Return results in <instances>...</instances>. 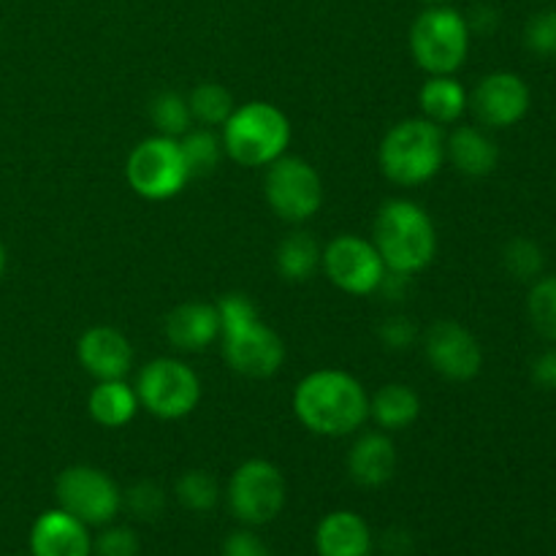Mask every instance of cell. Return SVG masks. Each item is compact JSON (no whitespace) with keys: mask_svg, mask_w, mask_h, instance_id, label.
Here are the masks:
<instances>
[{"mask_svg":"<svg viewBox=\"0 0 556 556\" xmlns=\"http://www.w3.org/2000/svg\"><path fill=\"white\" fill-rule=\"evenodd\" d=\"M293 413L318 438H348L369 421V394L342 369H315L293 391Z\"/></svg>","mask_w":556,"mask_h":556,"instance_id":"6da1fadb","label":"cell"},{"mask_svg":"<svg viewBox=\"0 0 556 556\" xmlns=\"http://www.w3.org/2000/svg\"><path fill=\"white\" fill-rule=\"evenodd\" d=\"M220 351L228 367L250 380H266L286 364V342L258 318V307L244 293L217 299Z\"/></svg>","mask_w":556,"mask_h":556,"instance_id":"7a4b0ae2","label":"cell"},{"mask_svg":"<svg viewBox=\"0 0 556 556\" xmlns=\"http://www.w3.org/2000/svg\"><path fill=\"white\" fill-rule=\"evenodd\" d=\"M372 244L386 269L413 277L427 269L438 255V231L421 204L410 199H389L375 215Z\"/></svg>","mask_w":556,"mask_h":556,"instance_id":"3957f363","label":"cell"},{"mask_svg":"<svg viewBox=\"0 0 556 556\" xmlns=\"http://www.w3.org/2000/svg\"><path fill=\"white\" fill-rule=\"evenodd\" d=\"M378 166L400 188H421L445 166V134L427 117L400 119L378 147Z\"/></svg>","mask_w":556,"mask_h":556,"instance_id":"277c9868","label":"cell"},{"mask_svg":"<svg viewBox=\"0 0 556 556\" xmlns=\"http://www.w3.org/2000/svg\"><path fill=\"white\" fill-rule=\"evenodd\" d=\"M223 152L242 168H266L291 147V119L269 101L242 103L220 128Z\"/></svg>","mask_w":556,"mask_h":556,"instance_id":"5b68a950","label":"cell"},{"mask_svg":"<svg viewBox=\"0 0 556 556\" xmlns=\"http://www.w3.org/2000/svg\"><path fill=\"white\" fill-rule=\"evenodd\" d=\"M472 27L451 5H429L410 27V54L427 76H454L470 54Z\"/></svg>","mask_w":556,"mask_h":556,"instance_id":"8992f818","label":"cell"},{"mask_svg":"<svg viewBox=\"0 0 556 556\" xmlns=\"http://www.w3.org/2000/svg\"><path fill=\"white\" fill-rule=\"evenodd\" d=\"M136 396L150 416L161 421L188 418L201 402V378L190 364L179 358L157 356L139 369Z\"/></svg>","mask_w":556,"mask_h":556,"instance_id":"52a82bcc","label":"cell"},{"mask_svg":"<svg viewBox=\"0 0 556 556\" xmlns=\"http://www.w3.org/2000/svg\"><path fill=\"white\" fill-rule=\"evenodd\" d=\"M125 179L130 190L147 201H168L182 193L190 182V172L185 166L179 139L161 134L141 139L125 161Z\"/></svg>","mask_w":556,"mask_h":556,"instance_id":"ba28073f","label":"cell"},{"mask_svg":"<svg viewBox=\"0 0 556 556\" xmlns=\"http://www.w3.org/2000/svg\"><path fill=\"white\" fill-rule=\"evenodd\" d=\"M264 195L280 220L302 226L324 206V179L318 168L296 155H282L266 166Z\"/></svg>","mask_w":556,"mask_h":556,"instance_id":"9c48e42d","label":"cell"},{"mask_svg":"<svg viewBox=\"0 0 556 556\" xmlns=\"http://www.w3.org/2000/svg\"><path fill=\"white\" fill-rule=\"evenodd\" d=\"M286 478L266 459H248L233 470L226 489L228 510L248 527H264L286 508Z\"/></svg>","mask_w":556,"mask_h":556,"instance_id":"30bf717a","label":"cell"},{"mask_svg":"<svg viewBox=\"0 0 556 556\" xmlns=\"http://www.w3.org/2000/svg\"><path fill=\"white\" fill-rule=\"evenodd\" d=\"M58 508L76 516L87 527H106L123 510V489L109 472L92 465H74L60 472L54 483Z\"/></svg>","mask_w":556,"mask_h":556,"instance_id":"8fae6325","label":"cell"},{"mask_svg":"<svg viewBox=\"0 0 556 556\" xmlns=\"http://www.w3.org/2000/svg\"><path fill=\"white\" fill-rule=\"evenodd\" d=\"M320 269L334 288L348 296H372L383 288L386 269L378 248L356 233H340L324 248Z\"/></svg>","mask_w":556,"mask_h":556,"instance_id":"7c38bea8","label":"cell"},{"mask_svg":"<svg viewBox=\"0 0 556 556\" xmlns=\"http://www.w3.org/2000/svg\"><path fill=\"white\" fill-rule=\"evenodd\" d=\"M424 356L451 383H470L483 369L481 342L459 320H434L424 334Z\"/></svg>","mask_w":556,"mask_h":556,"instance_id":"4fadbf2b","label":"cell"},{"mask_svg":"<svg viewBox=\"0 0 556 556\" xmlns=\"http://www.w3.org/2000/svg\"><path fill=\"white\" fill-rule=\"evenodd\" d=\"M532 103L530 85L514 71H494L476 85L470 96V109L483 128H514L527 117Z\"/></svg>","mask_w":556,"mask_h":556,"instance_id":"5bb4252c","label":"cell"},{"mask_svg":"<svg viewBox=\"0 0 556 556\" xmlns=\"http://www.w3.org/2000/svg\"><path fill=\"white\" fill-rule=\"evenodd\" d=\"M76 362L92 380H119L134 367V345L114 326H92L76 342Z\"/></svg>","mask_w":556,"mask_h":556,"instance_id":"9a60e30c","label":"cell"},{"mask_svg":"<svg viewBox=\"0 0 556 556\" xmlns=\"http://www.w3.org/2000/svg\"><path fill=\"white\" fill-rule=\"evenodd\" d=\"M33 556H92V538L87 525L63 508L47 510L30 527Z\"/></svg>","mask_w":556,"mask_h":556,"instance_id":"2e32d148","label":"cell"},{"mask_svg":"<svg viewBox=\"0 0 556 556\" xmlns=\"http://www.w3.org/2000/svg\"><path fill=\"white\" fill-rule=\"evenodd\" d=\"M163 334L182 353H201L220 340V315L212 302H182L163 320Z\"/></svg>","mask_w":556,"mask_h":556,"instance_id":"e0dca14e","label":"cell"},{"mask_svg":"<svg viewBox=\"0 0 556 556\" xmlns=\"http://www.w3.org/2000/svg\"><path fill=\"white\" fill-rule=\"evenodd\" d=\"M396 472V445L389 432H364L348 451V476L362 489H380Z\"/></svg>","mask_w":556,"mask_h":556,"instance_id":"ac0fdd59","label":"cell"},{"mask_svg":"<svg viewBox=\"0 0 556 556\" xmlns=\"http://www.w3.org/2000/svg\"><path fill=\"white\" fill-rule=\"evenodd\" d=\"M445 161H451L462 177L483 179L497 168L500 147L478 125H456L451 136H445Z\"/></svg>","mask_w":556,"mask_h":556,"instance_id":"d6986e66","label":"cell"},{"mask_svg":"<svg viewBox=\"0 0 556 556\" xmlns=\"http://www.w3.org/2000/svg\"><path fill=\"white\" fill-rule=\"evenodd\" d=\"M315 552L318 556H369L372 532L367 521L353 510H334L324 516L315 530Z\"/></svg>","mask_w":556,"mask_h":556,"instance_id":"ffe728a7","label":"cell"},{"mask_svg":"<svg viewBox=\"0 0 556 556\" xmlns=\"http://www.w3.org/2000/svg\"><path fill=\"white\" fill-rule=\"evenodd\" d=\"M141 410L139 396L134 386L119 380H96L90 396H87V413L92 421L103 429H123L128 427Z\"/></svg>","mask_w":556,"mask_h":556,"instance_id":"44dd1931","label":"cell"},{"mask_svg":"<svg viewBox=\"0 0 556 556\" xmlns=\"http://www.w3.org/2000/svg\"><path fill=\"white\" fill-rule=\"evenodd\" d=\"M418 109H421V117L440 128L454 125L470 109V92L456 76H427L418 90Z\"/></svg>","mask_w":556,"mask_h":556,"instance_id":"7402d4cb","label":"cell"},{"mask_svg":"<svg viewBox=\"0 0 556 556\" xmlns=\"http://www.w3.org/2000/svg\"><path fill=\"white\" fill-rule=\"evenodd\" d=\"M421 416V396L405 383H389L369 396V418L383 432H402Z\"/></svg>","mask_w":556,"mask_h":556,"instance_id":"603a6c76","label":"cell"},{"mask_svg":"<svg viewBox=\"0 0 556 556\" xmlns=\"http://www.w3.org/2000/svg\"><path fill=\"white\" fill-rule=\"evenodd\" d=\"M324 248L307 231H291L275 250V266L286 282H309L320 271Z\"/></svg>","mask_w":556,"mask_h":556,"instance_id":"cb8c5ba5","label":"cell"},{"mask_svg":"<svg viewBox=\"0 0 556 556\" xmlns=\"http://www.w3.org/2000/svg\"><path fill=\"white\" fill-rule=\"evenodd\" d=\"M188 106L193 123L204 125V128H223L237 109V101H233L231 90L223 87L220 81H201L190 90Z\"/></svg>","mask_w":556,"mask_h":556,"instance_id":"d4e9b609","label":"cell"},{"mask_svg":"<svg viewBox=\"0 0 556 556\" xmlns=\"http://www.w3.org/2000/svg\"><path fill=\"white\" fill-rule=\"evenodd\" d=\"M179 150H182L190 179L212 174L220 166V157L226 155L220 136L215 134V128H204V125L201 128H190L188 134L179 136Z\"/></svg>","mask_w":556,"mask_h":556,"instance_id":"484cf974","label":"cell"},{"mask_svg":"<svg viewBox=\"0 0 556 556\" xmlns=\"http://www.w3.org/2000/svg\"><path fill=\"white\" fill-rule=\"evenodd\" d=\"M150 119L161 136H168V139L185 136L190 130V123H193L188 96H182V92L177 90L157 92L150 101Z\"/></svg>","mask_w":556,"mask_h":556,"instance_id":"4316f807","label":"cell"},{"mask_svg":"<svg viewBox=\"0 0 556 556\" xmlns=\"http://www.w3.org/2000/svg\"><path fill=\"white\" fill-rule=\"evenodd\" d=\"M174 497L190 514H210L220 503V486L206 470H188L174 483Z\"/></svg>","mask_w":556,"mask_h":556,"instance_id":"83f0119b","label":"cell"},{"mask_svg":"<svg viewBox=\"0 0 556 556\" xmlns=\"http://www.w3.org/2000/svg\"><path fill=\"white\" fill-rule=\"evenodd\" d=\"M527 315L538 334L546 342H556V275H541L530 286Z\"/></svg>","mask_w":556,"mask_h":556,"instance_id":"f1b7e54d","label":"cell"},{"mask_svg":"<svg viewBox=\"0 0 556 556\" xmlns=\"http://www.w3.org/2000/svg\"><path fill=\"white\" fill-rule=\"evenodd\" d=\"M503 266L514 280L535 282L543 275L546 255H543L538 242H532L527 237H516L503 248Z\"/></svg>","mask_w":556,"mask_h":556,"instance_id":"f546056e","label":"cell"},{"mask_svg":"<svg viewBox=\"0 0 556 556\" xmlns=\"http://www.w3.org/2000/svg\"><path fill=\"white\" fill-rule=\"evenodd\" d=\"M123 505L139 521H157L166 510V492L155 481H139L123 494Z\"/></svg>","mask_w":556,"mask_h":556,"instance_id":"4dcf8cb0","label":"cell"},{"mask_svg":"<svg viewBox=\"0 0 556 556\" xmlns=\"http://www.w3.org/2000/svg\"><path fill=\"white\" fill-rule=\"evenodd\" d=\"M525 43L532 54L554 58L556 54V9L541 11L525 27Z\"/></svg>","mask_w":556,"mask_h":556,"instance_id":"1f68e13d","label":"cell"},{"mask_svg":"<svg viewBox=\"0 0 556 556\" xmlns=\"http://www.w3.org/2000/svg\"><path fill=\"white\" fill-rule=\"evenodd\" d=\"M139 538L130 527H109L92 538V556H139Z\"/></svg>","mask_w":556,"mask_h":556,"instance_id":"d6a6232c","label":"cell"},{"mask_svg":"<svg viewBox=\"0 0 556 556\" xmlns=\"http://www.w3.org/2000/svg\"><path fill=\"white\" fill-rule=\"evenodd\" d=\"M220 556H271V552L253 530H237L223 541Z\"/></svg>","mask_w":556,"mask_h":556,"instance_id":"836d02e7","label":"cell"},{"mask_svg":"<svg viewBox=\"0 0 556 556\" xmlns=\"http://www.w3.org/2000/svg\"><path fill=\"white\" fill-rule=\"evenodd\" d=\"M416 326L407 318H389L380 326V340L391 351H405V348H410L416 342Z\"/></svg>","mask_w":556,"mask_h":556,"instance_id":"e575fe53","label":"cell"},{"mask_svg":"<svg viewBox=\"0 0 556 556\" xmlns=\"http://www.w3.org/2000/svg\"><path fill=\"white\" fill-rule=\"evenodd\" d=\"M530 378L538 389L556 391V348H548V351L538 353V356L532 358Z\"/></svg>","mask_w":556,"mask_h":556,"instance_id":"d590c367","label":"cell"},{"mask_svg":"<svg viewBox=\"0 0 556 556\" xmlns=\"http://www.w3.org/2000/svg\"><path fill=\"white\" fill-rule=\"evenodd\" d=\"M3 271H5V248L3 242H0V277H3Z\"/></svg>","mask_w":556,"mask_h":556,"instance_id":"8d00e7d4","label":"cell"},{"mask_svg":"<svg viewBox=\"0 0 556 556\" xmlns=\"http://www.w3.org/2000/svg\"><path fill=\"white\" fill-rule=\"evenodd\" d=\"M427 3H432V5H440V3H445V0H427Z\"/></svg>","mask_w":556,"mask_h":556,"instance_id":"74e56055","label":"cell"}]
</instances>
